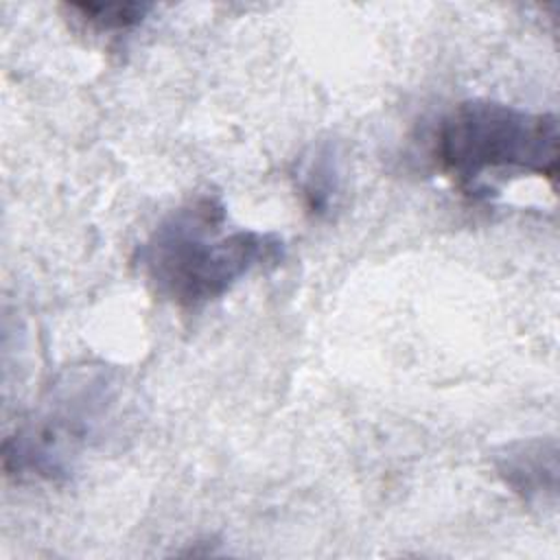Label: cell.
<instances>
[{"label":"cell","instance_id":"obj_1","mask_svg":"<svg viewBox=\"0 0 560 560\" xmlns=\"http://www.w3.org/2000/svg\"><path fill=\"white\" fill-rule=\"evenodd\" d=\"M282 236L230 225L217 195H197L171 210L138 247L136 265L149 287L179 308H201L254 271L278 267Z\"/></svg>","mask_w":560,"mask_h":560},{"label":"cell","instance_id":"obj_2","mask_svg":"<svg viewBox=\"0 0 560 560\" xmlns=\"http://www.w3.org/2000/svg\"><path fill=\"white\" fill-rule=\"evenodd\" d=\"M558 142L553 114L470 98L440 118L431 158L459 190L477 197L490 190V177L536 175L553 184Z\"/></svg>","mask_w":560,"mask_h":560},{"label":"cell","instance_id":"obj_3","mask_svg":"<svg viewBox=\"0 0 560 560\" xmlns=\"http://www.w3.org/2000/svg\"><path fill=\"white\" fill-rule=\"evenodd\" d=\"M103 374L63 383L50 400L4 442V470L15 479L61 481L109 405Z\"/></svg>","mask_w":560,"mask_h":560},{"label":"cell","instance_id":"obj_4","mask_svg":"<svg viewBox=\"0 0 560 560\" xmlns=\"http://www.w3.org/2000/svg\"><path fill=\"white\" fill-rule=\"evenodd\" d=\"M503 483L523 501L556 499L558 490V448L556 440L536 438L503 446L494 459Z\"/></svg>","mask_w":560,"mask_h":560},{"label":"cell","instance_id":"obj_5","mask_svg":"<svg viewBox=\"0 0 560 560\" xmlns=\"http://www.w3.org/2000/svg\"><path fill=\"white\" fill-rule=\"evenodd\" d=\"M298 190L313 217L332 214L343 190V162L337 144L322 142L313 147L298 168Z\"/></svg>","mask_w":560,"mask_h":560},{"label":"cell","instance_id":"obj_6","mask_svg":"<svg viewBox=\"0 0 560 560\" xmlns=\"http://www.w3.org/2000/svg\"><path fill=\"white\" fill-rule=\"evenodd\" d=\"M68 13L79 20L85 28L94 33H120L138 26L147 13L151 11V4L144 2H74L66 4Z\"/></svg>","mask_w":560,"mask_h":560}]
</instances>
